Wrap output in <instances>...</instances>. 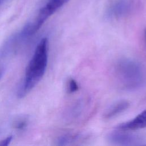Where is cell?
Listing matches in <instances>:
<instances>
[{
    "label": "cell",
    "mask_w": 146,
    "mask_h": 146,
    "mask_svg": "<svg viewBox=\"0 0 146 146\" xmlns=\"http://www.w3.org/2000/svg\"><path fill=\"white\" fill-rule=\"evenodd\" d=\"M48 62V39L42 38L37 44L31 59L26 67L23 80L18 92L22 98L40 81L46 70Z\"/></svg>",
    "instance_id": "1"
},
{
    "label": "cell",
    "mask_w": 146,
    "mask_h": 146,
    "mask_svg": "<svg viewBox=\"0 0 146 146\" xmlns=\"http://www.w3.org/2000/svg\"><path fill=\"white\" fill-rule=\"evenodd\" d=\"M117 81L124 90L134 91L142 87L146 82V72L142 65L135 60L124 58L114 67Z\"/></svg>",
    "instance_id": "2"
},
{
    "label": "cell",
    "mask_w": 146,
    "mask_h": 146,
    "mask_svg": "<svg viewBox=\"0 0 146 146\" xmlns=\"http://www.w3.org/2000/svg\"><path fill=\"white\" fill-rule=\"evenodd\" d=\"M68 1V0H49L48 2L40 9L36 17L32 21L27 23L30 34L33 35L35 34L44 22L67 3Z\"/></svg>",
    "instance_id": "3"
},
{
    "label": "cell",
    "mask_w": 146,
    "mask_h": 146,
    "mask_svg": "<svg viewBox=\"0 0 146 146\" xmlns=\"http://www.w3.org/2000/svg\"><path fill=\"white\" fill-rule=\"evenodd\" d=\"M117 130L118 131L111 132L107 135V140L111 144L123 146L144 145V138L140 135Z\"/></svg>",
    "instance_id": "4"
},
{
    "label": "cell",
    "mask_w": 146,
    "mask_h": 146,
    "mask_svg": "<svg viewBox=\"0 0 146 146\" xmlns=\"http://www.w3.org/2000/svg\"><path fill=\"white\" fill-rule=\"evenodd\" d=\"M137 3V0H116L109 7L107 15L112 18L127 16L133 10Z\"/></svg>",
    "instance_id": "5"
},
{
    "label": "cell",
    "mask_w": 146,
    "mask_h": 146,
    "mask_svg": "<svg viewBox=\"0 0 146 146\" xmlns=\"http://www.w3.org/2000/svg\"><path fill=\"white\" fill-rule=\"evenodd\" d=\"M146 128V109L138 114L133 119L118 125L116 129L133 131Z\"/></svg>",
    "instance_id": "6"
},
{
    "label": "cell",
    "mask_w": 146,
    "mask_h": 146,
    "mask_svg": "<svg viewBox=\"0 0 146 146\" xmlns=\"http://www.w3.org/2000/svg\"><path fill=\"white\" fill-rule=\"evenodd\" d=\"M129 106V102L127 100H119L108 108L105 111L103 117L106 119H112L125 111L128 108Z\"/></svg>",
    "instance_id": "7"
},
{
    "label": "cell",
    "mask_w": 146,
    "mask_h": 146,
    "mask_svg": "<svg viewBox=\"0 0 146 146\" xmlns=\"http://www.w3.org/2000/svg\"><path fill=\"white\" fill-rule=\"evenodd\" d=\"M86 103L83 100H79L75 102L68 110L67 115L68 119L75 120L79 117L85 108Z\"/></svg>",
    "instance_id": "8"
},
{
    "label": "cell",
    "mask_w": 146,
    "mask_h": 146,
    "mask_svg": "<svg viewBox=\"0 0 146 146\" xmlns=\"http://www.w3.org/2000/svg\"><path fill=\"white\" fill-rule=\"evenodd\" d=\"M80 137L78 134H64L59 137L56 140V144L58 145H67L71 143L75 142Z\"/></svg>",
    "instance_id": "9"
},
{
    "label": "cell",
    "mask_w": 146,
    "mask_h": 146,
    "mask_svg": "<svg viewBox=\"0 0 146 146\" xmlns=\"http://www.w3.org/2000/svg\"><path fill=\"white\" fill-rule=\"evenodd\" d=\"M79 89L78 84L75 80L71 79L69 80L68 83V91L70 93H74L77 91Z\"/></svg>",
    "instance_id": "10"
},
{
    "label": "cell",
    "mask_w": 146,
    "mask_h": 146,
    "mask_svg": "<svg viewBox=\"0 0 146 146\" xmlns=\"http://www.w3.org/2000/svg\"><path fill=\"white\" fill-rule=\"evenodd\" d=\"M27 124V121L25 119H21L19 120H17L15 123V128L18 129H22L23 128H24Z\"/></svg>",
    "instance_id": "11"
},
{
    "label": "cell",
    "mask_w": 146,
    "mask_h": 146,
    "mask_svg": "<svg viewBox=\"0 0 146 146\" xmlns=\"http://www.w3.org/2000/svg\"><path fill=\"white\" fill-rule=\"evenodd\" d=\"M11 140H12V136H9L6 138H5V139L0 141V145H2V146L8 145L11 142Z\"/></svg>",
    "instance_id": "12"
},
{
    "label": "cell",
    "mask_w": 146,
    "mask_h": 146,
    "mask_svg": "<svg viewBox=\"0 0 146 146\" xmlns=\"http://www.w3.org/2000/svg\"><path fill=\"white\" fill-rule=\"evenodd\" d=\"M3 72H4V68H3V67L0 66V79H1V78L3 76Z\"/></svg>",
    "instance_id": "13"
},
{
    "label": "cell",
    "mask_w": 146,
    "mask_h": 146,
    "mask_svg": "<svg viewBox=\"0 0 146 146\" xmlns=\"http://www.w3.org/2000/svg\"><path fill=\"white\" fill-rule=\"evenodd\" d=\"M144 39H145V41L146 42V28H145V31H144Z\"/></svg>",
    "instance_id": "14"
},
{
    "label": "cell",
    "mask_w": 146,
    "mask_h": 146,
    "mask_svg": "<svg viewBox=\"0 0 146 146\" xmlns=\"http://www.w3.org/2000/svg\"><path fill=\"white\" fill-rule=\"evenodd\" d=\"M1 2H2V0H0V4H1Z\"/></svg>",
    "instance_id": "15"
}]
</instances>
